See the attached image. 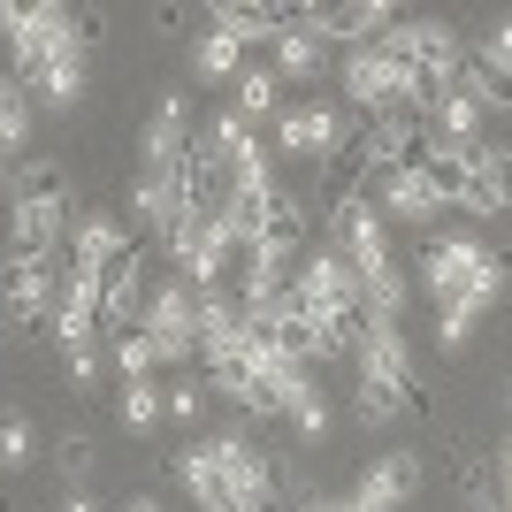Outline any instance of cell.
Wrapping results in <instances>:
<instances>
[{
    "label": "cell",
    "instance_id": "obj_1",
    "mask_svg": "<svg viewBox=\"0 0 512 512\" xmlns=\"http://www.w3.org/2000/svg\"><path fill=\"white\" fill-rule=\"evenodd\" d=\"M421 283L428 299H467V291H482V299L505 306V253H497L482 230H428L421 245Z\"/></svg>",
    "mask_w": 512,
    "mask_h": 512
},
{
    "label": "cell",
    "instance_id": "obj_2",
    "mask_svg": "<svg viewBox=\"0 0 512 512\" xmlns=\"http://www.w3.org/2000/svg\"><path fill=\"white\" fill-rule=\"evenodd\" d=\"M352 138H360V115L344 100H283V115L268 123V153L276 161H314V169L344 161Z\"/></svg>",
    "mask_w": 512,
    "mask_h": 512
},
{
    "label": "cell",
    "instance_id": "obj_3",
    "mask_svg": "<svg viewBox=\"0 0 512 512\" xmlns=\"http://www.w3.org/2000/svg\"><path fill=\"white\" fill-rule=\"evenodd\" d=\"M383 54H390L398 69H413L428 92H444L451 77L467 69V39H459L444 16H398V23L383 31Z\"/></svg>",
    "mask_w": 512,
    "mask_h": 512
},
{
    "label": "cell",
    "instance_id": "obj_4",
    "mask_svg": "<svg viewBox=\"0 0 512 512\" xmlns=\"http://www.w3.org/2000/svg\"><path fill=\"white\" fill-rule=\"evenodd\" d=\"M62 268H85V276L115 283V276H130V268H146V253H138V237H130V222H123V214L85 207V214H69Z\"/></svg>",
    "mask_w": 512,
    "mask_h": 512
},
{
    "label": "cell",
    "instance_id": "obj_5",
    "mask_svg": "<svg viewBox=\"0 0 512 512\" xmlns=\"http://www.w3.org/2000/svg\"><path fill=\"white\" fill-rule=\"evenodd\" d=\"M169 260H176V276L192 283V291H222V283L237 276V237L214 222V207L184 214L169 230Z\"/></svg>",
    "mask_w": 512,
    "mask_h": 512
},
{
    "label": "cell",
    "instance_id": "obj_6",
    "mask_svg": "<svg viewBox=\"0 0 512 512\" xmlns=\"http://www.w3.org/2000/svg\"><path fill=\"white\" fill-rule=\"evenodd\" d=\"M207 459L222 490L237 497V512H276V451H260L245 428H222V436H207Z\"/></svg>",
    "mask_w": 512,
    "mask_h": 512
},
{
    "label": "cell",
    "instance_id": "obj_7",
    "mask_svg": "<svg viewBox=\"0 0 512 512\" xmlns=\"http://www.w3.org/2000/svg\"><path fill=\"white\" fill-rule=\"evenodd\" d=\"M153 337V352H161V367H192L199 360V291L184 276L153 283L146 291V321H138Z\"/></svg>",
    "mask_w": 512,
    "mask_h": 512
},
{
    "label": "cell",
    "instance_id": "obj_8",
    "mask_svg": "<svg viewBox=\"0 0 512 512\" xmlns=\"http://www.w3.org/2000/svg\"><path fill=\"white\" fill-rule=\"evenodd\" d=\"M291 299L306 306V314H360V268L337 253V245H306L299 268H291Z\"/></svg>",
    "mask_w": 512,
    "mask_h": 512
},
{
    "label": "cell",
    "instance_id": "obj_9",
    "mask_svg": "<svg viewBox=\"0 0 512 512\" xmlns=\"http://www.w3.org/2000/svg\"><path fill=\"white\" fill-rule=\"evenodd\" d=\"M321 245H337V253L367 276V268L390 260V222L367 207L360 192H344V199H329V214H321Z\"/></svg>",
    "mask_w": 512,
    "mask_h": 512
},
{
    "label": "cell",
    "instance_id": "obj_10",
    "mask_svg": "<svg viewBox=\"0 0 512 512\" xmlns=\"http://www.w3.org/2000/svg\"><path fill=\"white\" fill-rule=\"evenodd\" d=\"M54 299H62V260H8L0 268V321L8 329L54 321Z\"/></svg>",
    "mask_w": 512,
    "mask_h": 512
},
{
    "label": "cell",
    "instance_id": "obj_11",
    "mask_svg": "<svg viewBox=\"0 0 512 512\" xmlns=\"http://www.w3.org/2000/svg\"><path fill=\"white\" fill-rule=\"evenodd\" d=\"M421 482H428V459L421 451H383V459H367L360 467V482H352V505L360 512H406L413 497H421Z\"/></svg>",
    "mask_w": 512,
    "mask_h": 512
},
{
    "label": "cell",
    "instance_id": "obj_12",
    "mask_svg": "<svg viewBox=\"0 0 512 512\" xmlns=\"http://www.w3.org/2000/svg\"><path fill=\"white\" fill-rule=\"evenodd\" d=\"M8 46H16V85H31L62 46H77V8H62V0H31Z\"/></svg>",
    "mask_w": 512,
    "mask_h": 512
},
{
    "label": "cell",
    "instance_id": "obj_13",
    "mask_svg": "<svg viewBox=\"0 0 512 512\" xmlns=\"http://www.w3.org/2000/svg\"><path fill=\"white\" fill-rule=\"evenodd\" d=\"M352 375H360V383H383V390H406V398H421L413 344H406V329H390V321H367V329H360V344H352Z\"/></svg>",
    "mask_w": 512,
    "mask_h": 512
},
{
    "label": "cell",
    "instance_id": "obj_14",
    "mask_svg": "<svg viewBox=\"0 0 512 512\" xmlns=\"http://www.w3.org/2000/svg\"><path fill=\"white\" fill-rule=\"evenodd\" d=\"M360 199H367L375 214H383V222H436V214H444V199H436V184H428V169H421V161L360 176Z\"/></svg>",
    "mask_w": 512,
    "mask_h": 512
},
{
    "label": "cell",
    "instance_id": "obj_15",
    "mask_svg": "<svg viewBox=\"0 0 512 512\" xmlns=\"http://www.w3.org/2000/svg\"><path fill=\"white\" fill-rule=\"evenodd\" d=\"M192 100L184 92H161L146 115V130H138V169H184V153H192Z\"/></svg>",
    "mask_w": 512,
    "mask_h": 512
},
{
    "label": "cell",
    "instance_id": "obj_16",
    "mask_svg": "<svg viewBox=\"0 0 512 512\" xmlns=\"http://www.w3.org/2000/svg\"><path fill=\"white\" fill-rule=\"evenodd\" d=\"M100 306H107V283L85 276V268H62V299H54V344L77 352V344H100Z\"/></svg>",
    "mask_w": 512,
    "mask_h": 512
},
{
    "label": "cell",
    "instance_id": "obj_17",
    "mask_svg": "<svg viewBox=\"0 0 512 512\" xmlns=\"http://www.w3.org/2000/svg\"><path fill=\"white\" fill-rule=\"evenodd\" d=\"M184 176L176 169H138L130 176V214L123 222H138V237H161V245H169V230L176 222H184Z\"/></svg>",
    "mask_w": 512,
    "mask_h": 512
},
{
    "label": "cell",
    "instance_id": "obj_18",
    "mask_svg": "<svg viewBox=\"0 0 512 512\" xmlns=\"http://www.w3.org/2000/svg\"><path fill=\"white\" fill-rule=\"evenodd\" d=\"M268 69L283 77V92L291 85H321V69H337V46L299 16V23H283L276 39H268Z\"/></svg>",
    "mask_w": 512,
    "mask_h": 512
},
{
    "label": "cell",
    "instance_id": "obj_19",
    "mask_svg": "<svg viewBox=\"0 0 512 512\" xmlns=\"http://www.w3.org/2000/svg\"><path fill=\"white\" fill-rule=\"evenodd\" d=\"M8 207H46V214H77V184H69L62 153H23L16 184H8Z\"/></svg>",
    "mask_w": 512,
    "mask_h": 512
},
{
    "label": "cell",
    "instance_id": "obj_20",
    "mask_svg": "<svg viewBox=\"0 0 512 512\" xmlns=\"http://www.w3.org/2000/svg\"><path fill=\"white\" fill-rule=\"evenodd\" d=\"M85 92H92V46L77 39V46H62L54 62L31 77V100H39V115H77L85 107Z\"/></svg>",
    "mask_w": 512,
    "mask_h": 512
},
{
    "label": "cell",
    "instance_id": "obj_21",
    "mask_svg": "<svg viewBox=\"0 0 512 512\" xmlns=\"http://www.w3.org/2000/svg\"><path fill=\"white\" fill-rule=\"evenodd\" d=\"M184 62H192L199 85H237V77H245V62H253V46L237 39V31H222L214 16H199V39H192V54H184Z\"/></svg>",
    "mask_w": 512,
    "mask_h": 512
},
{
    "label": "cell",
    "instance_id": "obj_22",
    "mask_svg": "<svg viewBox=\"0 0 512 512\" xmlns=\"http://www.w3.org/2000/svg\"><path fill=\"white\" fill-rule=\"evenodd\" d=\"M62 237H69V214L8 207V260H62Z\"/></svg>",
    "mask_w": 512,
    "mask_h": 512
},
{
    "label": "cell",
    "instance_id": "obj_23",
    "mask_svg": "<svg viewBox=\"0 0 512 512\" xmlns=\"http://www.w3.org/2000/svg\"><path fill=\"white\" fill-rule=\"evenodd\" d=\"M39 138V100L31 85H16V69H0V161H23Z\"/></svg>",
    "mask_w": 512,
    "mask_h": 512
},
{
    "label": "cell",
    "instance_id": "obj_24",
    "mask_svg": "<svg viewBox=\"0 0 512 512\" xmlns=\"http://www.w3.org/2000/svg\"><path fill=\"white\" fill-rule=\"evenodd\" d=\"M512 207V146L482 138L474 146V192H467V214H505Z\"/></svg>",
    "mask_w": 512,
    "mask_h": 512
},
{
    "label": "cell",
    "instance_id": "obj_25",
    "mask_svg": "<svg viewBox=\"0 0 512 512\" xmlns=\"http://www.w3.org/2000/svg\"><path fill=\"white\" fill-rule=\"evenodd\" d=\"M406 306H413V276L398 268V260H383V268H367V276H360V314L367 321L406 329Z\"/></svg>",
    "mask_w": 512,
    "mask_h": 512
},
{
    "label": "cell",
    "instance_id": "obj_26",
    "mask_svg": "<svg viewBox=\"0 0 512 512\" xmlns=\"http://www.w3.org/2000/svg\"><path fill=\"white\" fill-rule=\"evenodd\" d=\"M169 474H176V490L192 497L199 512H237V497L222 490V474H214V459H207V444H184L169 459Z\"/></svg>",
    "mask_w": 512,
    "mask_h": 512
},
{
    "label": "cell",
    "instance_id": "obj_27",
    "mask_svg": "<svg viewBox=\"0 0 512 512\" xmlns=\"http://www.w3.org/2000/svg\"><path fill=\"white\" fill-rule=\"evenodd\" d=\"M230 107L245 115V123H276L283 115V77L268 62H245V77L230 85Z\"/></svg>",
    "mask_w": 512,
    "mask_h": 512
},
{
    "label": "cell",
    "instance_id": "obj_28",
    "mask_svg": "<svg viewBox=\"0 0 512 512\" xmlns=\"http://www.w3.org/2000/svg\"><path fill=\"white\" fill-rule=\"evenodd\" d=\"M54 474H62V497H85V482L100 474V444L85 428H62L54 436Z\"/></svg>",
    "mask_w": 512,
    "mask_h": 512
},
{
    "label": "cell",
    "instance_id": "obj_29",
    "mask_svg": "<svg viewBox=\"0 0 512 512\" xmlns=\"http://www.w3.org/2000/svg\"><path fill=\"white\" fill-rule=\"evenodd\" d=\"M482 314H497V299H482V291L444 299V306H436V344H444V352H467L474 329H482Z\"/></svg>",
    "mask_w": 512,
    "mask_h": 512
},
{
    "label": "cell",
    "instance_id": "obj_30",
    "mask_svg": "<svg viewBox=\"0 0 512 512\" xmlns=\"http://www.w3.org/2000/svg\"><path fill=\"white\" fill-rule=\"evenodd\" d=\"M115 421H123L130 436H153V428L169 421V413H161V383H153V375L146 383H123L115 390Z\"/></svg>",
    "mask_w": 512,
    "mask_h": 512
},
{
    "label": "cell",
    "instance_id": "obj_31",
    "mask_svg": "<svg viewBox=\"0 0 512 512\" xmlns=\"http://www.w3.org/2000/svg\"><path fill=\"white\" fill-rule=\"evenodd\" d=\"M467 62L482 69L490 85H505V92H512V16H497L490 31H482V39L467 46Z\"/></svg>",
    "mask_w": 512,
    "mask_h": 512
},
{
    "label": "cell",
    "instance_id": "obj_32",
    "mask_svg": "<svg viewBox=\"0 0 512 512\" xmlns=\"http://www.w3.org/2000/svg\"><path fill=\"white\" fill-rule=\"evenodd\" d=\"M107 367H115L123 383H146L153 367H161V352H153L146 329H115V337H107Z\"/></svg>",
    "mask_w": 512,
    "mask_h": 512
},
{
    "label": "cell",
    "instance_id": "obj_33",
    "mask_svg": "<svg viewBox=\"0 0 512 512\" xmlns=\"http://www.w3.org/2000/svg\"><path fill=\"white\" fill-rule=\"evenodd\" d=\"M207 398H214L207 375H176V383L161 390V413H169V428H199V421H207Z\"/></svg>",
    "mask_w": 512,
    "mask_h": 512
},
{
    "label": "cell",
    "instance_id": "obj_34",
    "mask_svg": "<svg viewBox=\"0 0 512 512\" xmlns=\"http://www.w3.org/2000/svg\"><path fill=\"white\" fill-rule=\"evenodd\" d=\"M352 413H360V428H390V421H406L413 398L406 390H383V383H360L352 390Z\"/></svg>",
    "mask_w": 512,
    "mask_h": 512
},
{
    "label": "cell",
    "instance_id": "obj_35",
    "mask_svg": "<svg viewBox=\"0 0 512 512\" xmlns=\"http://www.w3.org/2000/svg\"><path fill=\"white\" fill-rule=\"evenodd\" d=\"M329 428H337V406H329V390H306L299 406H291V436H299V444H329Z\"/></svg>",
    "mask_w": 512,
    "mask_h": 512
},
{
    "label": "cell",
    "instance_id": "obj_36",
    "mask_svg": "<svg viewBox=\"0 0 512 512\" xmlns=\"http://www.w3.org/2000/svg\"><path fill=\"white\" fill-rule=\"evenodd\" d=\"M31 459H39V428L23 421V413H8L0 421V474H23Z\"/></svg>",
    "mask_w": 512,
    "mask_h": 512
},
{
    "label": "cell",
    "instance_id": "obj_37",
    "mask_svg": "<svg viewBox=\"0 0 512 512\" xmlns=\"http://www.w3.org/2000/svg\"><path fill=\"white\" fill-rule=\"evenodd\" d=\"M107 375V344H77V352H62V383L69 390H100Z\"/></svg>",
    "mask_w": 512,
    "mask_h": 512
},
{
    "label": "cell",
    "instance_id": "obj_38",
    "mask_svg": "<svg viewBox=\"0 0 512 512\" xmlns=\"http://www.w3.org/2000/svg\"><path fill=\"white\" fill-rule=\"evenodd\" d=\"M54 512H100V505H92V490H85V497H62Z\"/></svg>",
    "mask_w": 512,
    "mask_h": 512
},
{
    "label": "cell",
    "instance_id": "obj_39",
    "mask_svg": "<svg viewBox=\"0 0 512 512\" xmlns=\"http://www.w3.org/2000/svg\"><path fill=\"white\" fill-rule=\"evenodd\" d=\"M497 482H512V436H505V451H497Z\"/></svg>",
    "mask_w": 512,
    "mask_h": 512
},
{
    "label": "cell",
    "instance_id": "obj_40",
    "mask_svg": "<svg viewBox=\"0 0 512 512\" xmlns=\"http://www.w3.org/2000/svg\"><path fill=\"white\" fill-rule=\"evenodd\" d=\"M8 184H16V161H0V207H8Z\"/></svg>",
    "mask_w": 512,
    "mask_h": 512
},
{
    "label": "cell",
    "instance_id": "obj_41",
    "mask_svg": "<svg viewBox=\"0 0 512 512\" xmlns=\"http://www.w3.org/2000/svg\"><path fill=\"white\" fill-rule=\"evenodd\" d=\"M123 512H161V497H130V505Z\"/></svg>",
    "mask_w": 512,
    "mask_h": 512
},
{
    "label": "cell",
    "instance_id": "obj_42",
    "mask_svg": "<svg viewBox=\"0 0 512 512\" xmlns=\"http://www.w3.org/2000/svg\"><path fill=\"white\" fill-rule=\"evenodd\" d=\"M0 421H8V406H0Z\"/></svg>",
    "mask_w": 512,
    "mask_h": 512
}]
</instances>
